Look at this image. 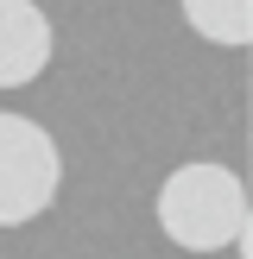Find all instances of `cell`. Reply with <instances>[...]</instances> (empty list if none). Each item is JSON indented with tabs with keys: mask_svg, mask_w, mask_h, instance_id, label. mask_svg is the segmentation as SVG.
I'll list each match as a JSON object with an SVG mask.
<instances>
[{
	"mask_svg": "<svg viewBox=\"0 0 253 259\" xmlns=\"http://www.w3.org/2000/svg\"><path fill=\"white\" fill-rule=\"evenodd\" d=\"M158 228L184 253H222L247 234V184L228 164H177L158 184Z\"/></svg>",
	"mask_w": 253,
	"mask_h": 259,
	"instance_id": "obj_1",
	"label": "cell"
},
{
	"mask_svg": "<svg viewBox=\"0 0 253 259\" xmlns=\"http://www.w3.org/2000/svg\"><path fill=\"white\" fill-rule=\"evenodd\" d=\"M63 152L25 114H0V228H25L57 202Z\"/></svg>",
	"mask_w": 253,
	"mask_h": 259,
	"instance_id": "obj_2",
	"label": "cell"
},
{
	"mask_svg": "<svg viewBox=\"0 0 253 259\" xmlns=\"http://www.w3.org/2000/svg\"><path fill=\"white\" fill-rule=\"evenodd\" d=\"M51 51H57L51 13L38 0H0V89L38 82L51 70Z\"/></svg>",
	"mask_w": 253,
	"mask_h": 259,
	"instance_id": "obj_3",
	"label": "cell"
},
{
	"mask_svg": "<svg viewBox=\"0 0 253 259\" xmlns=\"http://www.w3.org/2000/svg\"><path fill=\"white\" fill-rule=\"evenodd\" d=\"M177 7H184V25L209 45L222 51L253 45V0H177Z\"/></svg>",
	"mask_w": 253,
	"mask_h": 259,
	"instance_id": "obj_4",
	"label": "cell"
}]
</instances>
